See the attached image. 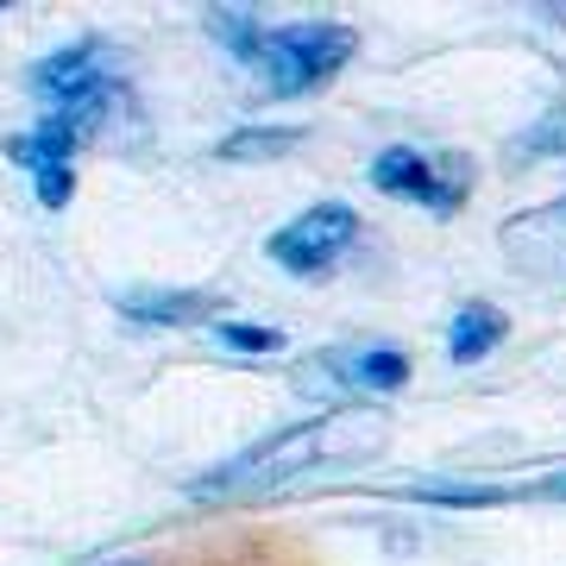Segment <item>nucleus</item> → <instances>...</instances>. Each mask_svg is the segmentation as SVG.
Returning a JSON list of instances; mask_svg holds the SVG:
<instances>
[{"label":"nucleus","mask_w":566,"mask_h":566,"mask_svg":"<svg viewBox=\"0 0 566 566\" xmlns=\"http://www.w3.org/2000/svg\"><path fill=\"white\" fill-rule=\"evenodd\" d=\"M390 447V416L371 403H334L308 422H290L264 441L240 447L233 460H221L214 472H202L189 497L196 504H259L277 491L303 485L315 472H340V465H365Z\"/></svg>","instance_id":"f257e3e1"},{"label":"nucleus","mask_w":566,"mask_h":566,"mask_svg":"<svg viewBox=\"0 0 566 566\" xmlns=\"http://www.w3.org/2000/svg\"><path fill=\"white\" fill-rule=\"evenodd\" d=\"M25 88L44 102V114L82 126V139H102L107 126L120 120L126 102V76H120V51L102 32H82V39L44 51L25 70Z\"/></svg>","instance_id":"f03ea898"},{"label":"nucleus","mask_w":566,"mask_h":566,"mask_svg":"<svg viewBox=\"0 0 566 566\" xmlns=\"http://www.w3.org/2000/svg\"><path fill=\"white\" fill-rule=\"evenodd\" d=\"M359 57V32L340 20L315 25H264V44L252 57V76L271 102H296L308 88H327L346 63Z\"/></svg>","instance_id":"7ed1b4c3"},{"label":"nucleus","mask_w":566,"mask_h":566,"mask_svg":"<svg viewBox=\"0 0 566 566\" xmlns=\"http://www.w3.org/2000/svg\"><path fill=\"white\" fill-rule=\"evenodd\" d=\"M472 158L465 151H416V145H385L371 158V189L390 202H416L428 214H460L472 196Z\"/></svg>","instance_id":"20e7f679"},{"label":"nucleus","mask_w":566,"mask_h":566,"mask_svg":"<svg viewBox=\"0 0 566 566\" xmlns=\"http://www.w3.org/2000/svg\"><path fill=\"white\" fill-rule=\"evenodd\" d=\"M353 245H359V214L346 202H315L264 240V259L290 277H334L353 259Z\"/></svg>","instance_id":"39448f33"},{"label":"nucleus","mask_w":566,"mask_h":566,"mask_svg":"<svg viewBox=\"0 0 566 566\" xmlns=\"http://www.w3.org/2000/svg\"><path fill=\"white\" fill-rule=\"evenodd\" d=\"M409 385V359L397 346H334L315 353L308 365H296V390H340V397H390Z\"/></svg>","instance_id":"423d86ee"},{"label":"nucleus","mask_w":566,"mask_h":566,"mask_svg":"<svg viewBox=\"0 0 566 566\" xmlns=\"http://www.w3.org/2000/svg\"><path fill=\"white\" fill-rule=\"evenodd\" d=\"M497 252L535 283H566V196L510 214L497 227Z\"/></svg>","instance_id":"0eeeda50"},{"label":"nucleus","mask_w":566,"mask_h":566,"mask_svg":"<svg viewBox=\"0 0 566 566\" xmlns=\"http://www.w3.org/2000/svg\"><path fill=\"white\" fill-rule=\"evenodd\" d=\"M114 308H120L126 322L139 327H214L227 315V296L221 290H158V283H139V290H120L114 296Z\"/></svg>","instance_id":"6e6552de"},{"label":"nucleus","mask_w":566,"mask_h":566,"mask_svg":"<svg viewBox=\"0 0 566 566\" xmlns=\"http://www.w3.org/2000/svg\"><path fill=\"white\" fill-rule=\"evenodd\" d=\"M82 145H88V139H82V126L57 120V114H44L32 133H7V145H0V151H7L13 164H25V170L39 177V170H76L70 158H76Z\"/></svg>","instance_id":"1a4fd4ad"},{"label":"nucleus","mask_w":566,"mask_h":566,"mask_svg":"<svg viewBox=\"0 0 566 566\" xmlns=\"http://www.w3.org/2000/svg\"><path fill=\"white\" fill-rule=\"evenodd\" d=\"M504 334H510V315L497 303H465L460 315L447 322V359L479 365V359H491V353L504 346Z\"/></svg>","instance_id":"9d476101"},{"label":"nucleus","mask_w":566,"mask_h":566,"mask_svg":"<svg viewBox=\"0 0 566 566\" xmlns=\"http://www.w3.org/2000/svg\"><path fill=\"white\" fill-rule=\"evenodd\" d=\"M303 145V126H240L214 145L221 164H271V158H290Z\"/></svg>","instance_id":"9b49d317"},{"label":"nucleus","mask_w":566,"mask_h":566,"mask_svg":"<svg viewBox=\"0 0 566 566\" xmlns=\"http://www.w3.org/2000/svg\"><path fill=\"white\" fill-rule=\"evenodd\" d=\"M208 32H214L221 51H233V57L252 70V57H259V44H264V25L252 20L245 7H214V13H208Z\"/></svg>","instance_id":"f8f14e48"},{"label":"nucleus","mask_w":566,"mask_h":566,"mask_svg":"<svg viewBox=\"0 0 566 566\" xmlns=\"http://www.w3.org/2000/svg\"><path fill=\"white\" fill-rule=\"evenodd\" d=\"M214 340L227 353H245V359H264V353H283V327H264V322H214Z\"/></svg>","instance_id":"ddd939ff"},{"label":"nucleus","mask_w":566,"mask_h":566,"mask_svg":"<svg viewBox=\"0 0 566 566\" xmlns=\"http://www.w3.org/2000/svg\"><path fill=\"white\" fill-rule=\"evenodd\" d=\"M554 151H566V107H554V114H547V120H535L523 133V139L510 145V158H554Z\"/></svg>","instance_id":"4468645a"},{"label":"nucleus","mask_w":566,"mask_h":566,"mask_svg":"<svg viewBox=\"0 0 566 566\" xmlns=\"http://www.w3.org/2000/svg\"><path fill=\"white\" fill-rule=\"evenodd\" d=\"M32 189H39V208H70V196H76V170H39Z\"/></svg>","instance_id":"2eb2a0df"},{"label":"nucleus","mask_w":566,"mask_h":566,"mask_svg":"<svg viewBox=\"0 0 566 566\" xmlns=\"http://www.w3.org/2000/svg\"><path fill=\"white\" fill-rule=\"evenodd\" d=\"M510 497H542V504H566V472H547L535 485H516Z\"/></svg>","instance_id":"dca6fc26"}]
</instances>
